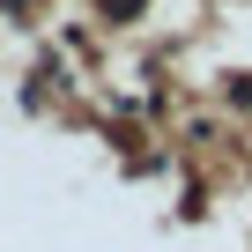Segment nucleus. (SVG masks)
Instances as JSON below:
<instances>
[{
  "mask_svg": "<svg viewBox=\"0 0 252 252\" xmlns=\"http://www.w3.org/2000/svg\"><path fill=\"white\" fill-rule=\"evenodd\" d=\"M141 8H149V0H96V15H104V23H134Z\"/></svg>",
  "mask_w": 252,
  "mask_h": 252,
  "instance_id": "f257e3e1",
  "label": "nucleus"
}]
</instances>
